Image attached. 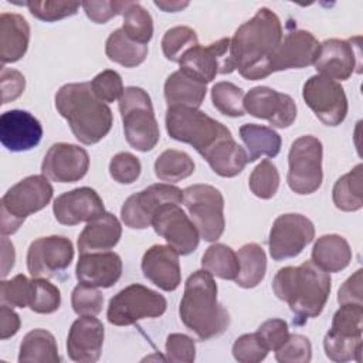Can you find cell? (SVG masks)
Masks as SVG:
<instances>
[{"mask_svg":"<svg viewBox=\"0 0 363 363\" xmlns=\"http://www.w3.org/2000/svg\"><path fill=\"white\" fill-rule=\"evenodd\" d=\"M166 130L172 139L193 146L221 177H235L248 163L230 129L199 108H167Z\"/></svg>","mask_w":363,"mask_h":363,"instance_id":"cell-1","label":"cell"},{"mask_svg":"<svg viewBox=\"0 0 363 363\" xmlns=\"http://www.w3.org/2000/svg\"><path fill=\"white\" fill-rule=\"evenodd\" d=\"M282 38L279 17L272 10L261 7L230 38V54L234 69L250 81L267 78L272 74V57Z\"/></svg>","mask_w":363,"mask_h":363,"instance_id":"cell-2","label":"cell"},{"mask_svg":"<svg viewBox=\"0 0 363 363\" xmlns=\"http://www.w3.org/2000/svg\"><path fill=\"white\" fill-rule=\"evenodd\" d=\"M272 291L288 303L295 315L294 323L303 325L323 311L330 294V277L312 261H305L298 267L281 268L274 277Z\"/></svg>","mask_w":363,"mask_h":363,"instance_id":"cell-3","label":"cell"},{"mask_svg":"<svg viewBox=\"0 0 363 363\" xmlns=\"http://www.w3.org/2000/svg\"><path fill=\"white\" fill-rule=\"evenodd\" d=\"M55 108L67 119L74 136L84 145H95L111 130V108L96 98L91 82L62 85L55 94Z\"/></svg>","mask_w":363,"mask_h":363,"instance_id":"cell-4","label":"cell"},{"mask_svg":"<svg viewBox=\"0 0 363 363\" xmlns=\"http://www.w3.org/2000/svg\"><path fill=\"white\" fill-rule=\"evenodd\" d=\"M179 315L183 325L201 340L220 336L227 330L228 311L217 301V284L206 269L194 271L187 278Z\"/></svg>","mask_w":363,"mask_h":363,"instance_id":"cell-5","label":"cell"},{"mask_svg":"<svg viewBox=\"0 0 363 363\" xmlns=\"http://www.w3.org/2000/svg\"><path fill=\"white\" fill-rule=\"evenodd\" d=\"M54 189L44 174L28 176L11 186L0 201L1 235L14 234L26 218L43 210L52 199Z\"/></svg>","mask_w":363,"mask_h":363,"instance_id":"cell-6","label":"cell"},{"mask_svg":"<svg viewBox=\"0 0 363 363\" xmlns=\"http://www.w3.org/2000/svg\"><path fill=\"white\" fill-rule=\"evenodd\" d=\"M119 112L129 146L139 152L152 150L160 139V132L149 94L139 86L125 88L119 98Z\"/></svg>","mask_w":363,"mask_h":363,"instance_id":"cell-7","label":"cell"},{"mask_svg":"<svg viewBox=\"0 0 363 363\" xmlns=\"http://www.w3.org/2000/svg\"><path fill=\"white\" fill-rule=\"evenodd\" d=\"M166 306L167 302L159 292L140 284H130L111 298L106 318L111 325L129 326L140 319L162 316Z\"/></svg>","mask_w":363,"mask_h":363,"instance_id":"cell-8","label":"cell"},{"mask_svg":"<svg viewBox=\"0 0 363 363\" xmlns=\"http://www.w3.org/2000/svg\"><path fill=\"white\" fill-rule=\"evenodd\" d=\"M322 142L312 136L303 135L292 142L288 153L286 182L296 194L315 193L323 180L322 172Z\"/></svg>","mask_w":363,"mask_h":363,"instance_id":"cell-9","label":"cell"},{"mask_svg":"<svg viewBox=\"0 0 363 363\" xmlns=\"http://www.w3.org/2000/svg\"><path fill=\"white\" fill-rule=\"evenodd\" d=\"M183 203L204 241H217L225 228L224 197L210 184H193L183 190Z\"/></svg>","mask_w":363,"mask_h":363,"instance_id":"cell-10","label":"cell"},{"mask_svg":"<svg viewBox=\"0 0 363 363\" xmlns=\"http://www.w3.org/2000/svg\"><path fill=\"white\" fill-rule=\"evenodd\" d=\"M183 191L170 183H156L129 196L121 208L123 224L133 230L152 225L156 213L166 204H180Z\"/></svg>","mask_w":363,"mask_h":363,"instance_id":"cell-11","label":"cell"},{"mask_svg":"<svg viewBox=\"0 0 363 363\" xmlns=\"http://www.w3.org/2000/svg\"><path fill=\"white\" fill-rule=\"evenodd\" d=\"M302 98L315 116L326 126L340 125L347 115V98L343 86L320 74L312 75L302 88Z\"/></svg>","mask_w":363,"mask_h":363,"instance_id":"cell-12","label":"cell"},{"mask_svg":"<svg viewBox=\"0 0 363 363\" xmlns=\"http://www.w3.org/2000/svg\"><path fill=\"white\" fill-rule=\"evenodd\" d=\"M315 237L313 223L295 213L281 214L275 218L268 238L269 254L275 261L298 257Z\"/></svg>","mask_w":363,"mask_h":363,"instance_id":"cell-13","label":"cell"},{"mask_svg":"<svg viewBox=\"0 0 363 363\" xmlns=\"http://www.w3.org/2000/svg\"><path fill=\"white\" fill-rule=\"evenodd\" d=\"M72 258L74 247L67 237H40L28 247L27 268L33 278H55L69 267Z\"/></svg>","mask_w":363,"mask_h":363,"instance_id":"cell-14","label":"cell"},{"mask_svg":"<svg viewBox=\"0 0 363 363\" xmlns=\"http://www.w3.org/2000/svg\"><path fill=\"white\" fill-rule=\"evenodd\" d=\"M230 38H221L208 45H196L179 61L180 71L194 79L208 84L218 74H231L234 69L230 54Z\"/></svg>","mask_w":363,"mask_h":363,"instance_id":"cell-15","label":"cell"},{"mask_svg":"<svg viewBox=\"0 0 363 363\" xmlns=\"http://www.w3.org/2000/svg\"><path fill=\"white\" fill-rule=\"evenodd\" d=\"M245 112L254 118L265 119L274 128L285 129L296 119V104L288 94L269 86H254L244 96Z\"/></svg>","mask_w":363,"mask_h":363,"instance_id":"cell-16","label":"cell"},{"mask_svg":"<svg viewBox=\"0 0 363 363\" xmlns=\"http://www.w3.org/2000/svg\"><path fill=\"white\" fill-rule=\"evenodd\" d=\"M152 227L179 255H189L199 245V230L179 204L163 206L156 213Z\"/></svg>","mask_w":363,"mask_h":363,"instance_id":"cell-17","label":"cell"},{"mask_svg":"<svg viewBox=\"0 0 363 363\" xmlns=\"http://www.w3.org/2000/svg\"><path fill=\"white\" fill-rule=\"evenodd\" d=\"M88 169V152L78 145L64 142L50 146L41 163V173L57 183L78 182L86 174Z\"/></svg>","mask_w":363,"mask_h":363,"instance_id":"cell-18","label":"cell"},{"mask_svg":"<svg viewBox=\"0 0 363 363\" xmlns=\"http://www.w3.org/2000/svg\"><path fill=\"white\" fill-rule=\"evenodd\" d=\"M354 47L356 44H353L352 40H325L319 47L313 67L323 77L333 81H346L354 71H362L360 48L356 51Z\"/></svg>","mask_w":363,"mask_h":363,"instance_id":"cell-19","label":"cell"},{"mask_svg":"<svg viewBox=\"0 0 363 363\" xmlns=\"http://www.w3.org/2000/svg\"><path fill=\"white\" fill-rule=\"evenodd\" d=\"M55 220L64 225H77L105 213L101 196L91 187H78L60 194L52 204Z\"/></svg>","mask_w":363,"mask_h":363,"instance_id":"cell-20","label":"cell"},{"mask_svg":"<svg viewBox=\"0 0 363 363\" xmlns=\"http://www.w3.org/2000/svg\"><path fill=\"white\" fill-rule=\"evenodd\" d=\"M43 136L40 121L27 111L11 109L0 116V142L10 152L35 147Z\"/></svg>","mask_w":363,"mask_h":363,"instance_id":"cell-21","label":"cell"},{"mask_svg":"<svg viewBox=\"0 0 363 363\" xmlns=\"http://www.w3.org/2000/svg\"><path fill=\"white\" fill-rule=\"evenodd\" d=\"M104 325L95 316H81L69 328L67 337V353L78 363H94L99 360L104 346Z\"/></svg>","mask_w":363,"mask_h":363,"instance_id":"cell-22","label":"cell"},{"mask_svg":"<svg viewBox=\"0 0 363 363\" xmlns=\"http://www.w3.org/2000/svg\"><path fill=\"white\" fill-rule=\"evenodd\" d=\"M319 47L320 43L316 40V37L306 30H295L288 33L272 57V72L313 65Z\"/></svg>","mask_w":363,"mask_h":363,"instance_id":"cell-23","label":"cell"},{"mask_svg":"<svg viewBox=\"0 0 363 363\" xmlns=\"http://www.w3.org/2000/svg\"><path fill=\"white\" fill-rule=\"evenodd\" d=\"M140 267L145 278L162 291L172 292L182 282L179 254L170 245L156 244L147 248Z\"/></svg>","mask_w":363,"mask_h":363,"instance_id":"cell-24","label":"cell"},{"mask_svg":"<svg viewBox=\"0 0 363 363\" xmlns=\"http://www.w3.org/2000/svg\"><path fill=\"white\" fill-rule=\"evenodd\" d=\"M75 275L82 285L111 288L122 275V259L112 251L79 254Z\"/></svg>","mask_w":363,"mask_h":363,"instance_id":"cell-25","label":"cell"},{"mask_svg":"<svg viewBox=\"0 0 363 363\" xmlns=\"http://www.w3.org/2000/svg\"><path fill=\"white\" fill-rule=\"evenodd\" d=\"M122 235L119 220L112 213H104L95 220L86 223L78 237L79 254L102 252L113 248Z\"/></svg>","mask_w":363,"mask_h":363,"instance_id":"cell-26","label":"cell"},{"mask_svg":"<svg viewBox=\"0 0 363 363\" xmlns=\"http://www.w3.org/2000/svg\"><path fill=\"white\" fill-rule=\"evenodd\" d=\"M30 26L17 13L0 14V60L6 64L21 60L28 48Z\"/></svg>","mask_w":363,"mask_h":363,"instance_id":"cell-27","label":"cell"},{"mask_svg":"<svg viewBox=\"0 0 363 363\" xmlns=\"http://www.w3.org/2000/svg\"><path fill=\"white\" fill-rule=\"evenodd\" d=\"M311 261L326 272H339L350 264L352 250L345 237L325 234L313 244Z\"/></svg>","mask_w":363,"mask_h":363,"instance_id":"cell-28","label":"cell"},{"mask_svg":"<svg viewBox=\"0 0 363 363\" xmlns=\"http://www.w3.org/2000/svg\"><path fill=\"white\" fill-rule=\"evenodd\" d=\"M206 84L194 79L183 71H174L164 82V99L167 108H199L206 98Z\"/></svg>","mask_w":363,"mask_h":363,"instance_id":"cell-29","label":"cell"},{"mask_svg":"<svg viewBox=\"0 0 363 363\" xmlns=\"http://www.w3.org/2000/svg\"><path fill=\"white\" fill-rule=\"evenodd\" d=\"M240 136L247 147L248 162H255L261 156L275 157L281 150V136L272 128L245 123L240 128Z\"/></svg>","mask_w":363,"mask_h":363,"instance_id":"cell-30","label":"cell"},{"mask_svg":"<svg viewBox=\"0 0 363 363\" xmlns=\"http://www.w3.org/2000/svg\"><path fill=\"white\" fill-rule=\"evenodd\" d=\"M20 363H58L60 354L55 337L45 329L30 330L21 340Z\"/></svg>","mask_w":363,"mask_h":363,"instance_id":"cell-31","label":"cell"},{"mask_svg":"<svg viewBox=\"0 0 363 363\" xmlns=\"http://www.w3.org/2000/svg\"><path fill=\"white\" fill-rule=\"evenodd\" d=\"M105 52L111 61L125 68H133L146 60L147 45L133 41L122 28H118L106 38Z\"/></svg>","mask_w":363,"mask_h":363,"instance_id":"cell-32","label":"cell"},{"mask_svg":"<svg viewBox=\"0 0 363 363\" xmlns=\"http://www.w3.org/2000/svg\"><path fill=\"white\" fill-rule=\"evenodd\" d=\"M240 271L235 277V284L241 288H254L257 286L265 277L267 271V255L262 247L255 242L244 244L238 252Z\"/></svg>","mask_w":363,"mask_h":363,"instance_id":"cell-33","label":"cell"},{"mask_svg":"<svg viewBox=\"0 0 363 363\" xmlns=\"http://www.w3.org/2000/svg\"><path fill=\"white\" fill-rule=\"evenodd\" d=\"M363 164H356L349 173L339 177L332 190L336 208L342 211H357L363 207Z\"/></svg>","mask_w":363,"mask_h":363,"instance_id":"cell-34","label":"cell"},{"mask_svg":"<svg viewBox=\"0 0 363 363\" xmlns=\"http://www.w3.org/2000/svg\"><path fill=\"white\" fill-rule=\"evenodd\" d=\"M194 173L193 159L182 150L167 149L155 162V174L166 183H176Z\"/></svg>","mask_w":363,"mask_h":363,"instance_id":"cell-35","label":"cell"},{"mask_svg":"<svg viewBox=\"0 0 363 363\" xmlns=\"http://www.w3.org/2000/svg\"><path fill=\"white\" fill-rule=\"evenodd\" d=\"M201 267L213 277L221 279H235L240 271V262L235 251L225 244L210 245L201 257Z\"/></svg>","mask_w":363,"mask_h":363,"instance_id":"cell-36","label":"cell"},{"mask_svg":"<svg viewBox=\"0 0 363 363\" xmlns=\"http://www.w3.org/2000/svg\"><path fill=\"white\" fill-rule=\"evenodd\" d=\"M244 91L228 81H221L211 88V102L214 108L225 116L240 118L245 115Z\"/></svg>","mask_w":363,"mask_h":363,"instance_id":"cell-37","label":"cell"},{"mask_svg":"<svg viewBox=\"0 0 363 363\" xmlns=\"http://www.w3.org/2000/svg\"><path fill=\"white\" fill-rule=\"evenodd\" d=\"M125 34L136 43L147 44L153 35V20L146 9L135 1H129L122 13Z\"/></svg>","mask_w":363,"mask_h":363,"instance_id":"cell-38","label":"cell"},{"mask_svg":"<svg viewBox=\"0 0 363 363\" xmlns=\"http://www.w3.org/2000/svg\"><path fill=\"white\" fill-rule=\"evenodd\" d=\"M362 336L350 337L337 335L329 329V332L323 337V349L326 356L337 363H345L350 360L362 362Z\"/></svg>","mask_w":363,"mask_h":363,"instance_id":"cell-39","label":"cell"},{"mask_svg":"<svg viewBox=\"0 0 363 363\" xmlns=\"http://www.w3.org/2000/svg\"><path fill=\"white\" fill-rule=\"evenodd\" d=\"M199 45L197 33L187 26H176L169 28L162 38V51L169 61L179 62L182 57Z\"/></svg>","mask_w":363,"mask_h":363,"instance_id":"cell-40","label":"cell"},{"mask_svg":"<svg viewBox=\"0 0 363 363\" xmlns=\"http://www.w3.org/2000/svg\"><path fill=\"white\" fill-rule=\"evenodd\" d=\"M248 186L251 193L258 199L268 200L274 197L279 187V173L275 164L271 160L264 159L250 174Z\"/></svg>","mask_w":363,"mask_h":363,"instance_id":"cell-41","label":"cell"},{"mask_svg":"<svg viewBox=\"0 0 363 363\" xmlns=\"http://www.w3.org/2000/svg\"><path fill=\"white\" fill-rule=\"evenodd\" d=\"M330 330L343 336L360 337L363 332V305H340L333 315Z\"/></svg>","mask_w":363,"mask_h":363,"instance_id":"cell-42","label":"cell"},{"mask_svg":"<svg viewBox=\"0 0 363 363\" xmlns=\"http://www.w3.org/2000/svg\"><path fill=\"white\" fill-rule=\"evenodd\" d=\"M33 298V279L18 274L11 279H3L0 284V299L11 308L30 306Z\"/></svg>","mask_w":363,"mask_h":363,"instance_id":"cell-43","label":"cell"},{"mask_svg":"<svg viewBox=\"0 0 363 363\" xmlns=\"http://www.w3.org/2000/svg\"><path fill=\"white\" fill-rule=\"evenodd\" d=\"M61 305V294L57 285L45 278H33V298L30 309L35 313L48 315L58 311Z\"/></svg>","mask_w":363,"mask_h":363,"instance_id":"cell-44","label":"cell"},{"mask_svg":"<svg viewBox=\"0 0 363 363\" xmlns=\"http://www.w3.org/2000/svg\"><path fill=\"white\" fill-rule=\"evenodd\" d=\"M30 13L41 21H57L77 14L78 9L82 7L78 1H26Z\"/></svg>","mask_w":363,"mask_h":363,"instance_id":"cell-45","label":"cell"},{"mask_svg":"<svg viewBox=\"0 0 363 363\" xmlns=\"http://www.w3.org/2000/svg\"><path fill=\"white\" fill-rule=\"evenodd\" d=\"M71 305L79 316H96L104 306V295L98 288L78 284L71 294Z\"/></svg>","mask_w":363,"mask_h":363,"instance_id":"cell-46","label":"cell"},{"mask_svg":"<svg viewBox=\"0 0 363 363\" xmlns=\"http://www.w3.org/2000/svg\"><path fill=\"white\" fill-rule=\"evenodd\" d=\"M275 359L279 363H308L312 359V346L308 337L292 333L285 343L275 350Z\"/></svg>","mask_w":363,"mask_h":363,"instance_id":"cell-47","label":"cell"},{"mask_svg":"<svg viewBox=\"0 0 363 363\" xmlns=\"http://www.w3.org/2000/svg\"><path fill=\"white\" fill-rule=\"evenodd\" d=\"M91 86L98 99L105 104L119 101L125 88L121 75L113 69H105L94 77Z\"/></svg>","mask_w":363,"mask_h":363,"instance_id":"cell-48","label":"cell"},{"mask_svg":"<svg viewBox=\"0 0 363 363\" xmlns=\"http://www.w3.org/2000/svg\"><path fill=\"white\" fill-rule=\"evenodd\" d=\"M140 170L142 166L139 159L129 152H119L109 162V174L121 184H130L136 182L140 176Z\"/></svg>","mask_w":363,"mask_h":363,"instance_id":"cell-49","label":"cell"},{"mask_svg":"<svg viewBox=\"0 0 363 363\" xmlns=\"http://www.w3.org/2000/svg\"><path fill=\"white\" fill-rule=\"evenodd\" d=\"M268 352L257 332L241 335L233 345V356L240 363H258L267 357Z\"/></svg>","mask_w":363,"mask_h":363,"instance_id":"cell-50","label":"cell"},{"mask_svg":"<svg viewBox=\"0 0 363 363\" xmlns=\"http://www.w3.org/2000/svg\"><path fill=\"white\" fill-rule=\"evenodd\" d=\"M166 360L176 363H193L196 359L194 340L183 333H170L166 339Z\"/></svg>","mask_w":363,"mask_h":363,"instance_id":"cell-51","label":"cell"},{"mask_svg":"<svg viewBox=\"0 0 363 363\" xmlns=\"http://www.w3.org/2000/svg\"><path fill=\"white\" fill-rule=\"evenodd\" d=\"M129 1L102 0V1H82L81 6L89 20L96 24H105L118 14H122Z\"/></svg>","mask_w":363,"mask_h":363,"instance_id":"cell-52","label":"cell"},{"mask_svg":"<svg viewBox=\"0 0 363 363\" xmlns=\"http://www.w3.org/2000/svg\"><path fill=\"white\" fill-rule=\"evenodd\" d=\"M257 335L268 350L279 349L289 336L288 323L284 319H268L259 325Z\"/></svg>","mask_w":363,"mask_h":363,"instance_id":"cell-53","label":"cell"},{"mask_svg":"<svg viewBox=\"0 0 363 363\" xmlns=\"http://www.w3.org/2000/svg\"><path fill=\"white\" fill-rule=\"evenodd\" d=\"M0 88H1V104L4 105L9 102H13L24 92L26 78L17 69L1 67Z\"/></svg>","mask_w":363,"mask_h":363,"instance_id":"cell-54","label":"cell"},{"mask_svg":"<svg viewBox=\"0 0 363 363\" xmlns=\"http://www.w3.org/2000/svg\"><path fill=\"white\" fill-rule=\"evenodd\" d=\"M362 272H363L362 269H357L339 288L337 302L340 305H345V303L363 305V302H362Z\"/></svg>","mask_w":363,"mask_h":363,"instance_id":"cell-55","label":"cell"},{"mask_svg":"<svg viewBox=\"0 0 363 363\" xmlns=\"http://www.w3.org/2000/svg\"><path fill=\"white\" fill-rule=\"evenodd\" d=\"M20 316L13 311L11 306L1 303L0 306V339L6 340L14 336L20 329Z\"/></svg>","mask_w":363,"mask_h":363,"instance_id":"cell-56","label":"cell"},{"mask_svg":"<svg viewBox=\"0 0 363 363\" xmlns=\"http://www.w3.org/2000/svg\"><path fill=\"white\" fill-rule=\"evenodd\" d=\"M16 251L13 242L7 238V235L1 237V278L4 279L11 268L14 267Z\"/></svg>","mask_w":363,"mask_h":363,"instance_id":"cell-57","label":"cell"},{"mask_svg":"<svg viewBox=\"0 0 363 363\" xmlns=\"http://www.w3.org/2000/svg\"><path fill=\"white\" fill-rule=\"evenodd\" d=\"M155 6L163 11H180L189 6V1H169V0H155Z\"/></svg>","mask_w":363,"mask_h":363,"instance_id":"cell-58","label":"cell"}]
</instances>
